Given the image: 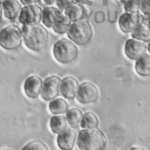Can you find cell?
<instances>
[{
	"label": "cell",
	"mask_w": 150,
	"mask_h": 150,
	"mask_svg": "<svg viewBox=\"0 0 150 150\" xmlns=\"http://www.w3.org/2000/svg\"><path fill=\"white\" fill-rule=\"evenodd\" d=\"M22 149H36V150H48L47 145L42 141H34L30 142L22 148Z\"/></svg>",
	"instance_id": "cb8c5ba5"
},
{
	"label": "cell",
	"mask_w": 150,
	"mask_h": 150,
	"mask_svg": "<svg viewBox=\"0 0 150 150\" xmlns=\"http://www.w3.org/2000/svg\"><path fill=\"white\" fill-rule=\"evenodd\" d=\"M76 139V132L73 128H66L59 134L57 138L58 146L63 150H70L74 147Z\"/></svg>",
	"instance_id": "4fadbf2b"
},
{
	"label": "cell",
	"mask_w": 150,
	"mask_h": 150,
	"mask_svg": "<svg viewBox=\"0 0 150 150\" xmlns=\"http://www.w3.org/2000/svg\"><path fill=\"white\" fill-rule=\"evenodd\" d=\"M61 79L57 76H51L45 79L43 82L41 97L46 101H50L59 94Z\"/></svg>",
	"instance_id": "52a82bcc"
},
{
	"label": "cell",
	"mask_w": 150,
	"mask_h": 150,
	"mask_svg": "<svg viewBox=\"0 0 150 150\" xmlns=\"http://www.w3.org/2000/svg\"><path fill=\"white\" fill-rule=\"evenodd\" d=\"M83 113L80 110L77 108H71L66 111V119L68 123L73 128H77L79 127Z\"/></svg>",
	"instance_id": "44dd1931"
},
{
	"label": "cell",
	"mask_w": 150,
	"mask_h": 150,
	"mask_svg": "<svg viewBox=\"0 0 150 150\" xmlns=\"http://www.w3.org/2000/svg\"><path fill=\"white\" fill-rule=\"evenodd\" d=\"M45 3L47 5H52L53 4L56 3L57 0H43Z\"/></svg>",
	"instance_id": "f1b7e54d"
},
{
	"label": "cell",
	"mask_w": 150,
	"mask_h": 150,
	"mask_svg": "<svg viewBox=\"0 0 150 150\" xmlns=\"http://www.w3.org/2000/svg\"><path fill=\"white\" fill-rule=\"evenodd\" d=\"M125 12L134 13L139 11V2L137 0H127L124 4Z\"/></svg>",
	"instance_id": "d4e9b609"
},
{
	"label": "cell",
	"mask_w": 150,
	"mask_h": 150,
	"mask_svg": "<svg viewBox=\"0 0 150 150\" xmlns=\"http://www.w3.org/2000/svg\"><path fill=\"white\" fill-rule=\"evenodd\" d=\"M53 52L56 60L62 64L71 63L79 55V49L76 44L66 38H62L55 43Z\"/></svg>",
	"instance_id": "3957f363"
},
{
	"label": "cell",
	"mask_w": 150,
	"mask_h": 150,
	"mask_svg": "<svg viewBox=\"0 0 150 150\" xmlns=\"http://www.w3.org/2000/svg\"><path fill=\"white\" fill-rule=\"evenodd\" d=\"M71 23L70 18L62 11L57 16L52 28L56 33L64 34L67 32Z\"/></svg>",
	"instance_id": "9a60e30c"
},
{
	"label": "cell",
	"mask_w": 150,
	"mask_h": 150,
	"mask_svg": "<svg viewBox=\"0 0 150 150\" xmlns=\"http://www.w3.org/2000/svg\"><path fill=\"white\" fill-rule=\"evenodd\" d=\"M2 6L5 16L11 21L19 17L22 8L21 4L18 0H4L2 2Z\"/></svg>",
	"instance_id": "5bb4252c"
},
{
	"label": "cell",
	"mask_w": 150,
	"mask_h": 150,
	"mask_svg": "<svg viewBox=\"0 0 150 150\" xmlns=\"http://www.w3.org/2000/svg\"><path fill=\"white\" fill-rule=\"evenodd\" d=\"M99 93L97 87L90 82L81 83L78 88L77 100L81 104L94 103L97 100Z\"/></svg>",
	"instance_id": "ba28073f"
},
{
	"label": "cell",
	"mask_w": 150,
	"mask_h": 150,
	"mask_svg": "<svg viewBox=\"0 0 150 150\" xmlns=\"http://www.w3.org/2000/svg\"><path fill=\"white\" fill-rule=\"evenodd\" d=\"M107 144V139L103 133L94 128L81 131L77 137V145L81 150H101Z\"/></svg>",
	"instance_id": "7a4b0ae2"
},
{
	"label": "cell",
	"mask_w": 150,
	"mask_h": 150,
	"mask_svg": "<svg viewBox=\"0 0 150 150\" xmlns=\"http://www.w3.org/2000/svg\"><path fill=\"white\" fill-rule=\"evenodd\" d=\"M23 39L26 47L35 52H40L47 45L48 31L41 24L22 26Z\"/></svg>",
	"instance_id": "6da1fadb"
},
{
	"label": "cell",
	"mask_w": 150,
	"mask_h": 150,
	"mask_svg": "<svg viewBox=\"0 0 150 150\" xmlns=\"http://www.w3.org/2000/svg\"><path fill=\"white\" fill-rule=\"evenodd\" d=\"M73 2L74 0H57L56 4L58 8L63 11Z\"/></svg>",
	"instance_id": "4316f807"
},
{
	"label": "cell",
	"mask_w": 150,
	"mask_h": 150,
	"mask_svg": "<svg viewBox=\"0 0 150 150\" xmlns=\"http://www.w3.org/2000/svg\"><path fill=\"white\" fill-rule=\"evenodd\" d=\"M43 9L38 4H33L22 7L19 15L21 23L25 25L40 23L42 21Z\"/></svg>",
	"instance_id": "8992f818"
},
{
	"label": "cell",
	"mask_w": 150,
	"mask_h": 150,
	"mask_svg": "<svg viewBox=\"0 0 150 150\" xmlns=\"http://www.w3.org/2000/svg\"><path fill=\"white\" fill-rule=\"evenodd\" d=\"M98 119L97 117L92 112H86L83 115L80 125L83 128L90 129L96 128L98 125Z\"/></svg>",
	"instance_id": "603a6c76"
},
{
	"label": "cell",
	"mask_w": 150,
	"mask_h": 150,
	"mask_svg": "<svg viewBox=\"0 0 150 150\" xmlns=\"http://www.w3.org/2000/svg\"><path fill=\"white\" fill-rule=\"evenodd\" d=\"M131 149H144V148L142 147H132Z\"/></svg>",
	"instance_id": "d6a6232c"
},
{
	"label": "cell",
	"mask_w": 150,
	"mask_h": 150,
	"mask_svg": "<svg viewBox=\"0 0 150 150\" xmlns=\"http://www.w3.org/2000/svg\"><path fill=\"white\" fill-rule=\"evenodd\" d=\"M79 88V82L74 77L67 76L61 80L60 91L62 96L67 99L73 100Z\"/></svg>",
	"instance_id": "7c38bea8"
},
{
	"label": "cell",
	"mask_w": 150,
	"mask_h": 150,
	"mask_svg": "<svg viewBox=\"0 0 150 150\" xmlns=\"http://www.w3.org/2000/svg\"><path fill=\"white\" fill-rule=\"evenodd\" d=\"M67 119L63 115H54L50 121V127L53 132L60 134L67 128Z\"/></svg>",
	"instance_id": "ffe728a7"
},
{
	"label": "cell",
	"mask_w": 150,
	"mask_h": 150,
	"mask_svg": "<svg viewBox=\"0 0 150 150\" xmlns=\"http://www.w3.org/2000/svg\"><path fill=\"white\" fill-rule=\"evenodd\" d=\"M43 86L42 79L36 76L32 75L28 77L24 83L23 88L27 97L36 99L41 93Z\"/></svg>",
	"instance_id": "8fae6325"
},
{
	"label": "cell",
	"mask_w": 150,
	"mask_h": 150,
	"mask_svg": "<svg viewBox=\"0 0 150 150\" xmlns=\"http://www.w3.org/2000/svg\"><path fill=\"white\" fill-rule=\"evenodd\" d=\"M49 109L53 114H63L68 110V104L63 98H54L49 103Z\"/></svg>",
	"instance_id": "7402d4cb"
},
{
	"label": "cell",
	"mask_w": 150,
	"mask_h": 150,
	"mask_svg": "<svg viewBox=\"0 0 150 150\" xmlns=\"http://www.w3.org/2000/svg\"><path fill=\"white\" fill-rule=\"evenodd\" d=\"M63 12L72 22L81 21L84 15V11L81 4L74 2L70 4Z\"/></svg>",
	"instance_id": "2e32d148"
},
{
	"label": "cell",
	"mask_w": 150,
	"mask_h": 150,
	"mask_svg": "<svg viewBox=\"0 0 150 150\" xmlns=\"http://www.w3.org/2000/svg\"><path fill=\"white\" fill-rule=\"evenodd\" d=\"M140 23L138 11L134 13L125 12L120 16L118 20L120 29L126 33H131Z\"/></svg>",
	"instance_id": "9c48e42d"
},
{
	"label": "cell",
	"mask_w": 150,
	"mask_h": 150,
	"mask_svg": "<svg viewBox=\"0 0 150 150\" xmlns=\"http://www.w3.org/2000/svg\"><path fill=\"white\" fill-rule=\"evenodd\" d=\"M38 0H19L21 3L25 5H30L33 4H35Z\"/></svg>",
	"instance_id": "83f0119b"
},
{
	"label": "cell",
	"mask_w": 150,
	"mask_h": 150,
	"mask_svg": "<svg viewBox=\"0 0 150 150\" xmlns=\"http://www.w3.org/2000/svg\"><path fill=\"white\" fill-rule=\"evenodd\" d=\"M76 2L78 3V4H84L85 2H86L87 0H74Z\"/></svg>",
	"instance_id": "1f68e13d"
},
{
	"label": "cell",
	"mask_w": 150,
	"mask_h": 150,
	"mask_svg": "<svg viewBox=\"0 0 150 150\" xmlns=\"http://www.w3.org/2000/svg\"><path fill=\"white\" fill-rule=\"evenodd\" d=\"M135 69L136 72L141 76H150V56L144 54L138 59L135 63Z\"/></svg>",
	"instance_id": "ac0fdd59"
},
{
	"label": "cell",
	"mask_w": 150,
	"mask_h": 150,
	"mask_svg": "<svg viewBox=\"0 0 150 150\" xmlns=\"http://www.w3.org/2000/svg\"><path fill=\"white\" fill-rule=\"evenodd\" d=\"M2 12H3V9L2 4L0 1V23L2 22Z\"/></svg>",
	"instance_id": "f546056e"
},
{
	"label": "cell",
	"mask_w": 150,
	"mask_h": 150,
	"mask_svg": "<svg viewBox=\"0 0 150 150\" xmlns=\"http://www.w3.org/2000/svg\"><path fill=\"white\" fill-rule=\"evenodd\" d=\"M61 11L62 10L58 8L51 5L46 6L42 12V21L43 24L47 28H52L57 16Z\"/></svg>",
	"instance_id": "e0dca14e"
},
{
	"label": "cell",
	"mask_w": 150,
	"mask_h": 150,
	"mask_svg": "<svg viewBox=\"0 0 150 150\" xmlns=\"http://www.w3.org/2000/svg\"><path fill=\"white\" fill-rule=\"evenodd\" d=\"M125 53L131 60H137L143 56L146 50V45L135 39H128L125 45Z\"/></svg>",
	"instance_id": "30bf717a"
},
{
	"label": "cell",
	"mask_w": 150,
	"mask_h": 150,
	"mask_svg": "<svg viewBox=\"0 0 150 150\" xmlns=\"http://www.w3.org/2000/svg\"><path fill=\"white\" fill-rule=\"evenodd\" d=\"M120 5H124L127 0H115Z\"/></svg>",
	"instance_id": "4dcf8cb0"
},
{
	"label": "cell",
	"mask_w": 150,
	"mask_h": 150,
	"mask_svg": "<svg viewBox=\"0 0 150 150\" xmlns=\"http://www.w3.org/2000/svg\"><path fill=\"white\" fill-rule=\"evenodd\" d=\"M139 9L146 15H150V0H139Z\"/></svg>",
	"instance_id": "484cf974"
},
{
	"label": "cell",
	"mask_w": 150,
	"mask_h": 150,
	"mask_svg": "<svg viewBox=\"0 0 150 150\" xmlns=\"http://www.w3.org/2000/svg\"><path fill=\"white\" fill-rule=\"evenodd\" d=\"M22 40V30L18 25H9L0 30V46L4 49H16L21 46Z\"/></svg>",
	"instance_id": "277c9868"
},
{
	"label": "cell",
	"mask_w": 150,
	"mask_h": 150,
	"mask_svg": "<svg viewBox=\"0 0 150 150\" xmlns=\"http://www.w3.org/2000/svg\"><path fill=\"white\" fill-rule=\"evenodd\" d=\"M67 35L70 40L81 46L86 45L91 39L93 29L88 22L79 21L71 23Z\"/></svg>",
	"instance_id": "5b68a950"
},
{
	"label": "cell",
	"mask_w": 150,
	"mask_h": 150,
	"mask_svg": "<svg viewBox=\"0 0 150 150\" xmlns=\"http://www.w3.org/2000/svg\"><path fill=\"white\" fill-rule=\"evenodd\" d=\"M131 36L133 39L139 41L144 42L150 41V29L148 24L141 22L131 32Z\"/></svg>",
	"instance_id": "d6986e66"
},
{
	"label": "cell",
	"mask_w": 150,
	"mask_h": 150,
	"mask_svg": "<svg viewBox=\"0 0 150 150\" xmlns=\"http://www.w3.org/2000/svg\"><path fill=\"white\" fill-rule=\"evenodd\" d=\"M148 51H149V53H150V42H149V43H148Z\"/></svg>",
	"instance_id": "836d02e7"
},
{
	"label": "cell",
	"mask_w": 150,
	"mask_h": 150,
	"mask_svg": "<svg viewBox=\"0 0 150 150\" xmlns=\"http://www.w3.org/2000/svg\"><path fill=\"white\" fill-rule=\"evenodd\" d=\"M148 26H149V29H150V20L149 21V22H148Z\"/></svg>",
	"instance_id": "e575fe53"
}]
</instances>
